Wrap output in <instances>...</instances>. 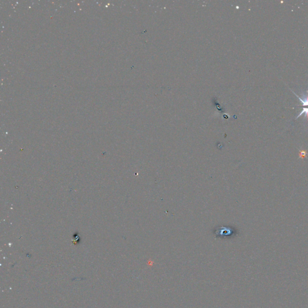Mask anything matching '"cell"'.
Instances as JSON below:
<instances>
[{
	"label": "cell",
	"instance_id": "6da1fadb",
	"mask_svg": "<svg viewBox=\"0 0 308 308\" xmlns=\"http://www.w3.org/2000/svg\"><path fill=\"white\" fill-rule=\"evenodd\" d=\"M293 93L296 95V96L299 98V99H300L303 106H308V91H307V94L306 95H303V99L299 97V96H297L294 92H293Z\"/></svg>",
	"mask_w": 308,
	"mask_h": 308
},
{
	"label": "cell",
	"instance_id": "7a4b0ae2",
	"mask_svg": "<svg viewBox=\"0 0 308 308\" xmlns=\"http://www.w3.org/2000/svg\"><path fill=\"white\" fill-rule=\"evenodd\" d=\"M303 114H304L305 115V117H306L307 118H308V108H303L301 112L299 114V115L297 116V117L296 118V119H298L299 117H300Z\"/></svg>",
	"mask_w": 308,
	"mask_h": 308
},
{
	"label": "cell",
	"instance_id": "3957f363",
	"mask_svg": "<svg viewBox=\"0 0 308 308\" xmlns=\"http://www.w3.org/2000/svg\"><path fill=\"white\" fill-rule=\"evenodd\" d=\"M300 158H303L306 156V151L305 150H300Z\"/></svg>",
	"mask_w": 308,
	"mask_h": 308
}]
</instances>
